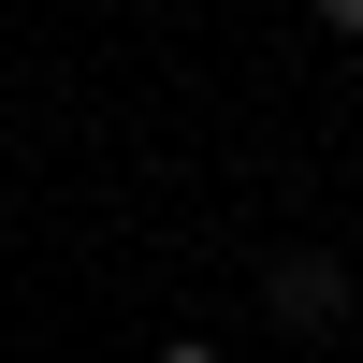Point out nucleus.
Masks as SVG:
<instances>
[{
	"mask_svg": "<svg viewBox=\"0 0 363 363\" xmlns=\"http://www.w3.org/2000/svg\"><path fill=\"white\" fill-rule=\"evenodd\" d=\"M145 363H218V349H203V335H174V349H145Z\"/></svg>",
	"mask_w": 363,
	"mask_h": 363,
	"instance_id": "obj_2",
	"label": "nucleus"
},
{
	"mask_svg": "<svg viewBox=\"0 0 363 363\" xmlns=\"http://www.w3.org/2000/svg\"><path fill=\"white\" fill-rule=\"evenodd\" d=\"M262 306H277V335H335V320H349V277L320 247H291L277 277H262Z\"/></svg>",
	"mask_w": 363,
	"mask_h": 363,
	"instance_id": "obj_1",
	"label": "nucleus"
}]
</instances>
